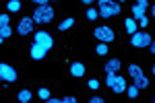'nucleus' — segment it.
I'll return each mask as SVG.
<instances>
[{
	"mask_svg": "<svg viewBox=\"0 0 155 103\" xmlns=\"http://www.w3.org/2000/svg\"><path fill=\"white\" fill-rule=\"evenodd\" d=\"M99 2V17H104V19H112V17H116L122 12V6H120L116 0H97Z\"/></svg>",
	"mask_w": 155,
	"mask_h": 103,
	"instance_id": "nucleus-1",
	"label": "nucleus"
},
{
	"mask_svg": "<svg viewBox=\"0 0 155 103\" xmlns=\"http://www.w3.org/2000/svg\"><path fill=\"white\" fill-rule=\"evenodd\" d=\"M54 19V8L50 4H39L35 11H33V21L39 25H46Z\"/></svg>",
	"mask_w": 155,
	"mask_h": 103,
	"instance_id": "nucleus-2",
	"label": "nucleus"
},
{
	"mask_svg": "<svg viewBox=\"0 0 155 103\" xmlns=\"http://www.w3.org/2000/svg\"><path fill=\"white\" fill-rule=\"evenodd\" d=\"M128 74H130L132 82H134L139 89H147V87H149V79L141 72V68H139L137 64H130V66H128Z\"/></svg>",
	"mask_w": 155,
	"mask_h": 103,
	"instance_id": "nucleus-3",
	"label": "nucleus"
},
{
	"mask_svg": "<svg viewBox=\"0 0 155 103\" xmlns=\"http://www.w3.org/2000/svg\"><path fill=\"white\" fill-rule=\"evenodd\" d=\"M33 43H35L37 47L50 52V50L54 47V39H52V35H50L48 31H35V35H33Z\"/></svg>",
	"mask_w": 155,
	"mask_h": 103,
	"instance_id": "nucleus-4",
	"label": "nucleus"
},
{
	"mask_svg": "<svg viewBox=\"0 0 155 103\" xmlns=\"http://www.w3.org/2000/svg\"><path fill=\"white\" fill-rule=\"evenodd\" d=\"M106 82H107V87H110L114 93H118V95L124 93V89H126V80L122 79V76H118L116 72H107Z\"/></svg>",
	"mask_w": 155,
	"mask_h": 103,
	"instance_id": "nucleus-5",
	"label": "nucleus"
},
{
	"mask_svg": "<svg viewBox=\"0 0 155 103\" xmlns=\"http://www.w3.org/2000/svg\"><path fill=\"white\" fill-rule=\"evenodd\" d=\"M93 35H95L99 41H104V43H112V41L116 39L114 29H112V27H107V25H104V27H97L95 31H93Z\"/></svg>",
	"mask_w": 155,
	"mask_h": 103,
	"instance_id": "nucleus-6",
	"label": "nucleus"
},
{
	"mask_svg": "<svg viewBox=\"0 0 155 103\" xmlns=\"http://www.w3.org/2000/svg\"><path fill=\"white\" fill-rule=\"evenodd\" d=\"M33 25H35L33 17H23V19L17 23V33H19V35H29V33H33Z\"/></svg>",
	"mask_w": 155,
	"mask_h": 103,
	"instance_id": "nucleus-7",
	"label": "nucleus"
},
{
	"mask_svg": "<svg viewBox=\"0 0 155 103\" xmlns=\"http://www.w3.org/2000/svg\"><path fill=\"white\" fill-rule=\"evenodd\" d=\"M0 80H4V82H15L17 80V70L12 68L11 64H0Z\"/></svg>",
	"mask_w": 155,
	"mask_h": 103,
	"instance_id": "nucleus-8",
	"label": "nucleus"
},
{
	"mask_svg": "<svg viewBox=\"0 0 155 103\" xmlns=\"http://www.w3.org/2000/svg\"><path fill=\"white\" fill-rule=\"evenodd\" d=\"M149 41H151V35L149 33H139V31H137V33L130 35V43L134 47H147Z\"/></svg>",
	"mask_w": 155,
	"mask_h": 103,
	"instance_id": "nucleus-9",
	"label": "nucleus"
},
{
	"mask_svg": "<svg viewBox=\"0 0 155 103\" xmlns=\"http://www.w3.org/2000/svg\"><path fill=\"white\" fill-rule=\"evenodd\" d=\"M46 50H41V47H37L35 43H31V52H29V56H31V60H44L46 58Z\"/></svg>",
	"mask_w": 155,
	"mask_h": 103,
	"instance_id": "nucleus-10",
	"label": "nucleus"
},
{
	"mask_svg": "<svg viewBox=\"0 0 155 103\" xmlns=\"http://www.w3.org/2000/svg\"><path fill=\"white\" fill-rule=\"evenodd\" d=\"M71 74H72V76H77V79L83 76V74H85V66L81 64V62H72V64H71Z\"/></svg>",
	"mask_w": 155,
	"mask_h": 103,
	"instance_id": "nucleus-11",
	"label": "nucleus"
},
{
	"mask_svg": "<svg viewBox=\"0 0 155 103\" xmlns=\"http://www.w3.org/2000/svg\"><path fill=\"white\" fill-rule=\"evenodd\" d=\"M137 27H139V23L132 19V17H128V19H124V29H126V33H137Z\"/></svg>",
	"mask_w": 155,
	"mask_h": 103,
	"instance_id": "nucleus-12",
	"label": "nucleus"
},
{
	"mask_svg": "<svg viewBox=\"0 0 155 103\" xmlns=\"http://www.w3.org/2000/svg\"><path fill=\"white\" fill-rule=\"evenodd\" d=\"M118 70H120V60H116V58L107 60V64H106V74H107V72H118Z\"/></svg>",
	"mask_w": 155,
	"mask_h": 103,
	"instance_id": "nucleus-13",
	"label": "nucleus"
},
{
	"mask_svg": "<svg viewBox=\"0 0 155 103\" xmlns=\"http://www.w3.org/2000/svg\"><path fill=\"white\" fill-rule=\"evenodd\" d=\"M17 99H19V103H29L33 99V93L29 91V89H23V91L17 95Z\"/></svg>",
	"mask_w": 155,
	"mask_h": 103,
	"instance_id": "nucleus-14",
	"label": "nucleus"
},
{
	"mask_svg": "<svg viewBox=\"0 0 155 103\" xmlns=\"http://www.w3.org/2000/svg\"><path fill=\"white\" fill-rule=\"evenodd\" d=\"M6 8H8L11 12L21 11V0H8V2H6Z\"/></svg>",
	"mask_w": 155,
	"mask_h": 103,
	"instance_id": "nucleus-15",
	"label": "nucleus"
},
{
	"mask_svg": "<svg viewBox=\"0 0 155 103\" xmlns=\"http://www.w3.org/2000/svg\"><path fill=\"white\" fill-rule=\"evenodd\" d=\"M132 14H134V19L139 21V19H143V17H145V8H143V6H139V4H134V6H132Z\"/></svg>",
	"mask_w": 155,
	"mask_h": 103,
	"instance_id": "nucleus-16",
	"label": "nucleus"
},
{
	"mask_svg": "<svg viewBox=\"0 0 155 103\" xmlns=\"http://www.w3.org/2000/svg\"><path fill=\"white\" fill-rule=\"evenodd\" d=\"M72 25H74V19H64V21L58 25V29L60 31H66V29H71Z\"/></svg>",
	"mask_w": 155,
	"mask_h": 103,
	"instance_id": "nucleus-17",
	"label": "nucleus"
},
{
	"mask_svg": "<svg viewBox=\"0 0 155 103\" xmlns=\"http://www.w3.org/2000/svg\"><path fill=\"white\" fill-rule=\"evenodd\" d=\"M124 91L128 93V97H130V99H134V97H137V95H139V91H141V89H139V87H137V85H132V87H126V89H124Z\"/></svg>",
	"mask_w": 155,
	"mask_h": 103,
	"instance_id": "nucleus-18",
	"label": "nucleus"
},
{
	"mask_svg": "<svg viewBox=\"0 0 155 103\" xmlns=\"http://www.w3.org/2000/svg\"><path fill=\"white\" fill-rule=\"evenodd\" d=\"M12 33H15V31H12V29L8 27V25H4V27H0V35H2L4 39H8V37H11Z\"/></svg>",
	"mask_w": 155,
	"mask_h": 103,
	"instance_id": "nucleus-19",
	"label": "nucleus"
},
{
	"mask_svg": "<svg viewBox=\"0 0 155 103\" xmlns=\"http://www.w3.org/2000/svg\"><path fill=\"white\" fill-rule=\"evenodd\" d=\"M37 95H39V99L48 101V99H50V89H46V87H41V89L37 91Z\"/></svg>",
	"mask_w": 155,
	"mask_h": 103,
	"instance_id": "nucleus-20",
	"label": "nucleus"
},
{
	"mask_svg": "<svg viewBox=\"0 0 155 103\" xmlns=\"http://www.w3.org/2000/svg\"><path fill=\"white\" fill-rule=\"evenodd\" d=\"M95 52L99 54V56H106V54H107V43H104V41H101V43L95 47Z\"/></svg>",
	"mask_w": 155,
	"mask_h": 103,
	"instance_id": "nucleus-21",
	"label": "nucleus"
},
{
	"mask_svg": "<svg viewBox=\"0 0 155 103\" xmlns=\"http://www.w3.org/2000/svg\"><path fill=\"white\" fill-rule=\"evenodd\" d=\"M97 17H99L97 8H89V11H87V19H89V21H95Z\"/></svg>",
	"mask_w": 155,
	"mask_h": 103,
	"instance_id": "nucleus-22",
	"label": "nucleus"
},
{
	"mask_svg": "<svg viewBox=\"0 0 155 103\" xmlns=\"http://www.w3.org/2000/svg\"><path fill=\"white\" fill-rule=\"evenodd\" d=\"M11 23V17L8 14H0V27H4V25Z\"/></svg>",
	"mask_w": 155,
	"mask_h": 103,
	"instance_id": "nucleus-23",
	"label": "nucleus"
},
{
	"mask_svg": "<svg viewBox=\"0 0 155 103\" xmlns=\"http://www.w3.org/2000/svg\"><path fill=\"white\" fill-rule=\"evenodd\" d=\"M89 89L97 91V89H99V80H97V79H91V80H89Z\"/></svg>",
	"mask_w": 155,
	"mask_h": 103,
	"instance_id": "nucleus-24",
	"label": "nucleus"
},
{
	"mask_svg": "<svg viewBox=\"0 0 155 103\" xmlns=\"http://www.w3.org/2000/svg\"><path fill=\"white\" fill-rule=\"evenodd\" d=\"M60 103H77V97H72V95H68V97H62V99H60Z\"/></svg>",
	"mask_w": 155,
	"mask_h": 103,
	"instance_id": "nucleus-25",
	"label": "nucleus"
},
{
	"mask_svg": "<svg viewBox=\"0 0 155 103\" xmlns=\"http://www.w3.org/2000/svg\"><path fill=\"white\" fill-rule=\"evenodd\" d=\"M137 4L143 6V8H147V6H149V0H137Z\"/></svg>",
	"mask_w": 155,
	"mask_h": 103,
	"instance_id": "nucleus-26",
	"label": "nucleus"
},
{
	"mask_svg": "<svg viewBox=\"0 0 155 103\" xmlns=\"http://www.w3.org/2000/svg\"><path fill=\"white\" fill-rule=\"evenodd\" d=\"M89 101H91V103H104V101H106V99H101V97H91Z\"/></svg>",
	"mask_w": 155,
	"mask_h": 103,
	"instance_id": "nucleus-27",
	"label": "nucleus"
},
{
	"mask_svg": "<svg viewBox=\"0 0 155 103\" xmlns=\"http://www.w3.org/2000/svg\"><path fill=\"white\" fill-rule=\"evenodd\" d=\"M147 23H149V21H147V17H143V19H139V25H141V27H147Z\"/></svg>",
	"mask_w": 155,
	"mask_h": 103,
	"instance_id": "nucleus-28",
	"label": "nucleus"
},
{
	"mask_svg": "<svg viewBox=\"0 0 155 103\" xmlns=\"http://www.w3.org/2000/svg\"><path fill=\"white\" fill-rule=\"evenodd\" d=\"M31 2H35V4H37V6H39V4H48V2H50V0H31Z\"/></svg>",
	"mask_w": 155,
	"mask_h": 103,
	"instance_id": "nucleus-29",
	"label": "nucleus"
},
{
	"mask_svg": "<svg viewBox=\"0 0 155 103\" xmlns=\"http://www.w3.org/2000/svg\"><path fill=\"white\" fill-rule=\"evenodd\" d=\"M83 4H91V2H95V0H81Z\"/></svg>",
	"mask_w": 155,
	"mask_h": 103,
	"instance_id": "nucleus-30",
	"label": "nucleus"
},
{
	"mask_svg": "<svg viewBox=\"0 0 155 103\" xmlns=\"http://www.w3.org/2000/svg\"><path fill=\"white\" fill-rule=\"evenodd\" d=\"M2 43H4V37H2V35H0V46H2Z\"/></svg>",
	"mask_w": 155,
	"mask_h": 103,
	"instance_id": "nucleus-31",
	"label": "nucleus"
},
{
	"mask_svg": "<svg viewBox=\"0 0 155 103\" xmlns=\"http://www.w3.org/2000/svg\"><path fill=\"white\" fill-rule=\"evenodd\" d=\"M120 2H124V0H120Z\"/></svg>",
	"mask_w": 155,
	"mask_h": 103,
	"instance_id": "nucleus-32",
	"label": "nucleus"
}]
</instances>
